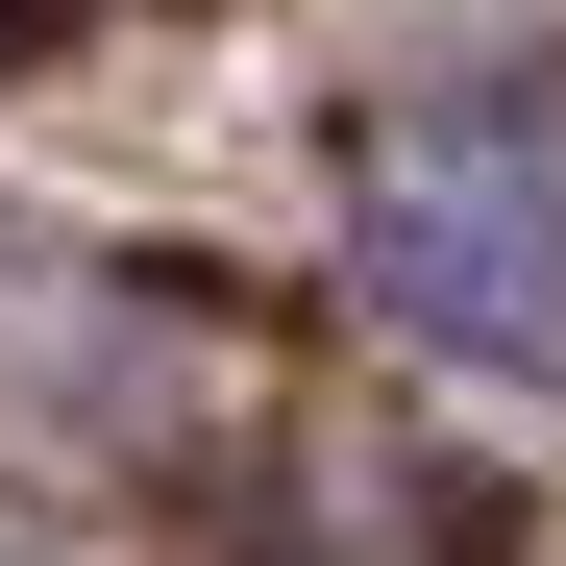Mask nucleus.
Returning a JSON list of instances; mask_svg holds the SVG:
<instances>
[{"label":"nucleus","mask_w":566,"mask_h":566,"mask_svg":"<svg viewBox=\"0 0 566 566\" xmlns=\"http://www.w3.org/2000/svg\"><path fill=\"white\" fill-rule=\"evenodd\" d=\"M369 296H395L419 345H468V369H542L566 345V148L517 99L419 124L395 172H369Z\"/></svg>","instance_id":"f257e3e1"}]
</instances>
